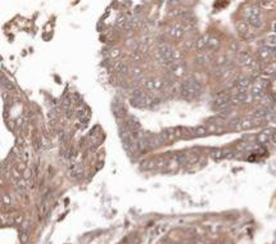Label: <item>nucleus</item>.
Returning <instances> with one entry per match:
<instances>
[{
	"label": "nucleus",
	"mask_w": 276,
	"mask_h": 244,
	"mask_svg": "<svg viewBox=\"0 0 276 244\" xmlns=\"http://www.w3.org/2000/svg\"><path fill=\"white\" fill-rule=\"evenodd\" d=\"M200 90H202L200 84L195 79L189 77V79H186L181 85V97L184 99H187V100H189V99L195 98L197 95L200 93Z\"/></svg>",
	"instance_id": "obj_1"
},
{
	"label": "nucleus",
	"mask_w": 276,
	"mask_h": 244,
	"mask_svg": "<svg viewBox=\"0 0 276 244\" xmlns=\"http://www.w3.org/2000/svg\"><path fill=\"white\" fill-rule=\"evenodd\" d=\"M248 21H249V23L252 24L253 27H256V28L262 26V18H261V14H260V9H258V6H252V8L249 9Z\"/></svg>",
	"instance_id": "obj_2"
},
{
	"label": "nucleus",
	"mask_w": 276,
	"mask_h": 244,
	"mask_svg": "<svg viewBox=\"0 0 276 244\" xmlns=\"http://www.w3.org/2000/svg\"><path fill=\"white\" fill-rule=\"evenodd\" d=\"M240 63H243L244 66H249V67H253V66H256L254 64V62H253V59H252V57H250L248 53H240Z\"/></svg>",
	"instance_id": "obj_3"
},
{
	"label": "nucleus",
	"mask_w": 276,
	"mask_h": 244,
	"mask_svg": "<svg viewBox=\"0 0 276 244\" xmlns=\"http://www.w3.org/2000/svg\"><path fill=\"white\" fill-rule=\"evenodd\" d=\"M184 32H185V28H182L181 26H173L171 30H169V35L173 37H181Z\"/></svg>",
	"instance_id": "obj_4"
},
{
	"label": "nucleus",
	"mask_w": 276,
	"mask_h": 244,
	"mask_svg": "<svg viewBox=\"0 0 276 244\" xmlns=\"http://www.w3.org/2000/svg\"><path fill=\"white\" fill-rule=\"evenodd\" d=\"M154 168H157V161H144L141 165V170L145 171H152Z\"/></svg>",
	"instance_id": "obj_5"
},
{
	"label": "nucleus",
	"mask_w": 276,
	"mask_h": 244,
	"mask_svg": "<svg viewBox=\"0 0 276 244\" xmlns=\"http://www.w3.org/2000/svg\"><path fill=\"white\" fill-rule=\"evenodd\" d=\"M208 41H210V37H208V36L200 37L199 40L197 41V48L198 49H203L204 47H207V45H208Z\"/></svg>",
	"instance_id": "obj_6"
},
{
	"label": "nucleus",
	"mask_w": 276,
	"mask_h": 244,
	"mask_svg": "<svg viewBox=\"0 0 276 244\" xmlns=\"http://www.w3.org/2000/svg\"><path fill=\"white\" fill-rule=\"evenodd\" d=\"M270 139H271V136L267 135V134H265V132H261L260 135L257 136V141H258V143H261V144L267 143V141L270 140Z\"/></svg>",
	"instance_id": "obj_7"
},
{
	"label": "nucleus",
	"mask_w": 276,
	"mask_h": 244,
	"mask_svg": "<svg viewBox=\"0 0 276 244\" xmlns=\"http://www.w3.org/2000/svg\"><path fill=\"white\" fill-rule=\"evenodd\" d=\"M116 71H117V73H119V75H125L127 72V67L123 64V63H117V64H116Z\"/></svg>",
	"instance_id": "obj_8"
},
{
	"label": "nucleus",
	"mask_w": 276,
	"mask_h": 244,
	"mask_svg": "<svg viewBox=\"0 0 276 244\" xmlns=\"http://www.w3.org/2000/svg\"><path fill=\"white\" fill-rule=\"evenodd\" d=\"M271 54H272V52L270 50V49H267V48H262L260 50V55H261V58H262V59H267Z\"/></svg>",
	"instance_id": "obj_9"
},
{
	"label": "nucleus",
	"mask_w": 276,
	"mask_h": 244,
	"mask_svg": "<svg viewBox=\"0 0 276 244\" xmlns=\"http://www.w3.org/2000/svg\"><path fill=\"white\" fill-rule=\"evenodd\" d=\"M211 157L215 158V160H220V158L225 157V153H224V150H213L211 153Z\"/></svg>",
	"instance_id": "obj_10"
},
{
	"label": "nucleus",
	"mask_w": 276,
	"mask_h": 244,
	"mask_svg": "<svg viewBox=\"0 0 276 244\" xmlns=\"http://www.w3.org/2000/svg\"><path fill=\"white\" fill-rule=\"evenodd\" d=\"M194 131H195V136H203V135H206V134H207L206 127H203V126L195 127V129H194Z\"/></svg>",
	"instance_id": "obj_11"
},
{
	"label": "nucleus",
	"mask_w": 276,
	"mask_h": 244,
	"mask_svg": "<svg viewBox=\"0 0 276 244\" xmlns=\"http://www.w3.org/2000/svg\"><path fill=\"white\" fill-rule=\"evenodd\" d=\"M153 85H154V90H161L163 87V81L159 79H153Z\"/></svg>",
	"instance_id": "obj_12"
},
{
	"label": "nucleus",
	"mask_w": 276,
	"mask_h": 244,
	"mask_svg": "<svg viewBox=\"0 0 276 244\" xmlns=\"http://www.w3.org/2000/svg\"><path fill=\"white\" fill-rule=\"evenodd\" d=\"M218 44H220V42H218L217 39L210 37V41H208V47H210V48H217Z\"/></svg>",
	"instance_id": "obj_13"
},
{
	"label": "nucleus",
	"mask_w": 276,
	"mask_h": 244,
	"mask_svg": "<svg viewBox=\"0 0 276 244\" xmlns=\"http://www.w3.org/2000/svg\"><path fill=\"white\" fill-rule=\"evenodd\" d=\"M82 172H84L82 166H81L80 163L76 165V166H75V175H76V177H80V176L82 175Z\"/></svg>",
	"instance_id": "obj_14"
},
{
	"label": "nucleus",
	"mask_w": 276,
	"mask_h": 244,
	"mask_svg": "<svg viewBox=\"0 0 276 244\" xmlns=\"http://www.w3.org/2000/svg\"><path fill=\"white\" fill-rule=\"evenodd\" d=\"M121 54V50H119L118 48H113L111 50V58H117Z\"/></svg>",
	"instance_id": "obj_15"
},
{
	"label": "nucleus",
	"mask_w": 276,
	"mask_h": 244,
	"mask_svg": "<svg viewBox=\"0 0 276 244\" xmlns=\"http://www.w3.org/2000/svg\"><path fill=\"white\" fill-rule=\"evenodd\" d=\"M26 185H27V182H26V180L24 179H21V180L17 181V186H18L19 189H24L26 188Z\"/></svg>",
	"instance_id": "obj_16"
},
{
	"label": "nucleus",
	"mask_w": 276,
	"mask_h": 244,
	"mask_svg": "<svg viewBox=\"0 0 276 244\" xmlns=\"http://www.w3.org/2000/svg\"><path fill=\"white\" fill-rule=\"evenodd\" d=\"M145 86L148 87L149 90H154V85H153V80L152 79H148L147 81H145Z\"/></svg>",
	"instance_id": "obj_17"
},
{
	"label": "nucleus",
	"mask_w": 276,
	"mask_h": 244,
	"mask_svg": "<svg viewBox=\"0 0 276 244\" xmlns=\"http://www.w3.org/2000/svg\"><path fill=\"white\" fill-rule=\"evenodd\" d=\"M166 165H167V161L163 160V158H162V160H158V161H157V168H162V167H164Z\"/></svg>",
	"instance_id": "obj_18"
},
{
	"label": "nucleus",
	"mask_w": 276,
	"mask_h": 244,
	"mask_svg": "<svg viewBox=\"0 0 276 244\" xmlns=\"http://www.w3.org/2000/svg\"><path fill=\"white\" fill-rule=\"evenodd\" d=\"M268 42H270L271 45H276V36H274V35H272V36L268 37Z\"/></svg>",
	"instance_id": "obj_19"
},
{
	"label": "nucleus",
	"mask_w": 276,
	"mask_h": 244,
	"mask_svg": "<svg viewBox=\"0 0 276 244\" xmlns=\"http://www.w3.org/2000/svg\"><path fill=\"white\" fill-rule=\"evenodd\" d=\"M245 30H247V28H245V24H244V23H240V24H239V31H242V32H245Z\"/></svg>",
	"instance_id": "obj_20"
},
{
	"label": "nucleus",
	"mask_w": 276,
	"mask_h": 244,
	"mask_svg": "<svg viewBox=\"0 0 276 244\" xmlns=\"http://www.w3.org/2000/svg\"><path fill=\"white\" fill-rule=\"evenodd\" d=\"M132 58L135 59V61H139V59L141 58V55L139 54V53H134V54H132Z\"/></svg>",
	"instance_id": "obj_21"
},
{
	"label": "nucleus",
	"mask_w": 276,
	"mask_h": 244,
	"mask_svg": "<svg viewBox=\"0 0 276 244\" xmlns=\"http://www.w3.org/2000/svg\"><path fill=\"white\" fill-rule=\"evenodd\" d=\"M132 73H134V76H137V75H140V73H141V71H140V68H135Z\"/></svg>",
	"instance_id": "obj_22"
},
{
	"label": "nucleus",
	"mask_w": 276,
	"mask_h": 244,
	"mask_svg": "<svg viewBox=\"0 0 276 244\" xmlns=\"http://www.w3.org/2000/svg\"><path fill=\"white\" fill-rule=\"evenodd\" d=\"M3 202H5V204H9L10 200H9V198H8V197L4 195V197H3Z\"/></svg>",
	"instance_id": "obj_23"
},
{
	"label": "nucleus",
	"mask_w": 276,
	"mask_h": 244,
	"mask_svg": "<svg viewBox=\"0 0 276 244\" xmlns=\"http://www.w3.org/2000/svg\"><path fill=\"white\" fill-rule=\"evenodd\" d=\"M31 176V172L28 171V170H26V174H24V177H30Z\"/></svg>",
	"instance_id": "obj_24"
},
{
	"label": "nucleus",
	"mask_w": 276,
	"mask_h": 244,
	"mask_svg": "<svg viewBox=\"0 0 276 244\" xmlns=\"http://www.w3.org/2000/svg\"><path fill=\"white\" fill-rule=\"evenodd\" d=\"M141 12V6H136L135 8V13H140Z\"/></svg>",
	"instance_id": "obj_25"
},
{
	"label": "nucleus",
	"mask_w": 276,
	"mask_h": 244,
	"mask_svg": "<svg viewBox=\"0 0 276 244\" xmlns=\"http://www.w3.org/2000/svg\"><path fill=\"white\" fill-rule=\"evenodd\" d=\"M271 140H272V141H275V143H276V132H274V135L271 136Z\"/></svg>",
	"instance_id": "obj_26"
}]
</instances>
